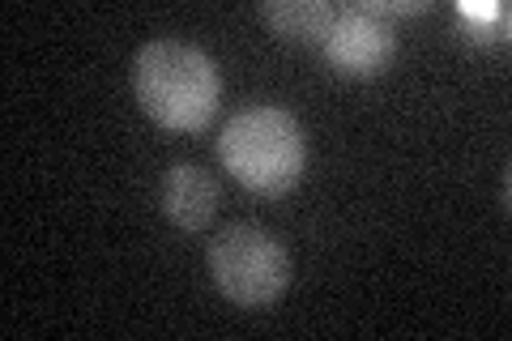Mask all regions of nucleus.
Wrapping results in <instances>:
<instances>
[{
  "mask_svg": "<svg viewBox=\"0 0 512 341\" xmlns=\"http://www.w3.org/2000/svg\"><path fill=\"white\" fill-rule=\"evenodd\" d=\"M457 22L466 26V35H474V39H500L508 30V9L504 5H470V0H461Z\"/></svg>",
  "mask_w": 512,
  "mask_h": 341,
  "instance_id": "0eeeda50",
  "label": "nucleus"
},
{
  "mask_svg": "<svg viewBox=\"0 0 512 341\" xmlns=\"http://www.w3.org/2000/svg\"><path fill=\"white\" fill-rule=\"evenodd\" d=\"M218 162L239 188L282 197L303 180L308 167V141L291 111L282 107H244L222 124Z\"/></svg>",
  "mask_w": 512,
  "mask_h": 341,
  "instance_id": "f03ea898",
  "label": "nucleus"
},
{
  "mask_svg": "<svg viewBox=\"0 0 512 341\" xmlns=\"http://www.w3.org/2000/svg\"><path fill=\"white\" fill-rule=\"evenodd\" d=\"M320 52H325L333 73L376 77L389 69L397 56V30L384 18H376V13H367L355 0V5H342L333 13V26H329L325 43H320Z\"/></svg>",
  "mask_w": 512,
  "mask_h": 341,
  "instance_id": "20e7f679",
  "label": "nucleus"
},
{
  "mask_svg": "<svg viewBox=\"0 0 512 341\" xmlns=\"http://www.w3.org/2000/svg\"><path fill=\"white\" fill-rule=\"evenodd\" d=\"M158 209L180 231H205L218 209V184L214 175L197 162H171L163 184H158Z\"/></svg>",
  "mask_w": 512,
  "mask_h": 341,
  "instance_id": "39448f33",
  "label": "nucleus"
},
{
  "mask_svg": "<svg viewBox=\"0 0 512 341\" xmlns=\"http://www.w3.org/2000/svg\"><path fill=\"white\" fill-rule=\"evenodd\" d=\"M133 94L158 128L201 133L222 103V73L197 43L154 39L133 56Z\"/></svg>",
  "mask_w": 512,
  "mask_h": 341,
  "instance_id": "f257e3e1",
  "label": "nucleus"
},
{
  "mask_svg": "<svg viewBox=\"0 0 512 341\" xmlns=\"http://www.w3.org/2000/svg\"><path fill=\"white\" fill-rule=\"evenodd\" d=\"M210 278L222 290V299L248 307V312H265L291 286V256L265 226L231 222L210 243Z\"/></svg>",
  "mask_w": 512,
  "mask_h": 341,
  "instance_id": "7ed1b4c3",
  "label": "nucleus"
},
{
  "mask_svg": "<svg viewBox=\"0 0 512 341\" xmlns=\"http://www.w3.org/2000/svg\"><path fill=\"white\" fill-rule=\"evenodd\" d=\"M338 5L329 0H269L261 5L265 26L286 43H325Z\"/></svg>",
  "mask_w": 512,
  "mask_h": 341,
  "instance_id": "423d86ee",
  "label": "nucleus"
},
{
  "mask_svg": "<svg viewBox=\"0 0 512 341\" xmlns=\"http://www.w3.org/2000/svg\"><path fill=\"white\" fill-rule=\"evenodd\" d=\"M367 13H376V18H414V13L427 9V0H359Z\"/></svg>",
  "mask_w": 512,
  "mask_h": 341,
  "instance_id": "6e6552de",
  "label": "nucleus"
}]
</instances>
